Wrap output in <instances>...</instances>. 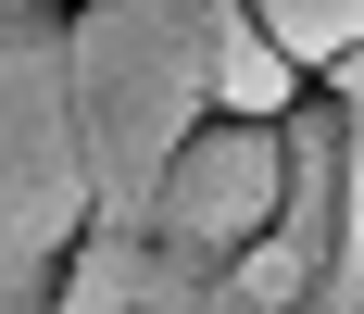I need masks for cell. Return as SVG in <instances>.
<instances>
[{"mask_svg": "<svg viewBox=\"0 0 364 314\" xmlns=\"http://www.w3.org/2000/svg\"><path fill=\"white\" fill-rule=\"evenodd\" d=\"M50 314H277V302H252L239 264H188V251H164L151 226H88V239L63 251Z\"/></svg>", "mask_w": 364, "mask_h": 314, "instance_id": "3", "label": "cell"}, {"mask_svg": "<svg viewBox=\"0 0 364 314\" xmlns=\"http://www.w3.org/2000/svg\"><path fill=\"white\" fill-rule=\"evenodd\" d=\"M277 214H289V126H252V113H201L188 151L164 164L151 189V239L188 251V264H239L252 239H277Z\"/></svg>", "mask_w": 364, "mask_h": 314, "instance_id": "2", "label": "cell"}, {"mask_svg": "<svg viewBox=\"0 0 364 314\" xmlns=\"http://www.w3.org/2000/svg\"><path fill=\"white\" fill-rule=\"evenodd\" d=\"M26 13H38V0H0V38H13V26H26Z\"/></svg>", "mask_w": 364, "mask_h": 314, "instance_id": "7", "label": "cell"}, {"mask_svg": "<svg viewBox=\"0 0 364 314\" xmlns=\"http://www.w3.org/2000/svg\"><path fill=\"white\" fill-rule=\"evenodd\" d=\"M50 289H63V264L50 277H0V314H50Z\"/></svg>", "mask_w": 364, "mask_h": 314, "instance_id": "6", "label": "cell"}, {"mask_svg": "<svg viewBox=\"0 0 364 314\" xmlns=\"http://www.w3.org/2000/svg\"><path fill=\"white\" fill-rule=\"evenodd\" d=\"M314 101V75L277 51V26H264L252 0H214V113H252V126H289V113Z\"/></svg>", "mask_w": 364, "mask_h": 314, "instance_id": "4", "label": "cell"}, {"mask_svg": "<svg viewBox=\"0 0 364 314\" xmlns=\"http://www.w3.org/2000/svg\"><path fill=\"white\" fill-rule=\"evenodd\" d=\"M264 26H277V51H289L301 75H327L339 51H364V0H252Z\"/></svg>", "mask_w": 364, "mask_h": 314, "instance_id": "5", "label": "cell"}, {"mask_svg": "<svg viewBox=\"0 0 364 314\" xmlns=\"http://www.w3.org/2000/svg\"><path fill=\"white\" fill-rule=\"evenodd\" d=\"M63 88H75V151H88V214L139 226L188 126L214 113V0H75Z\"/></svg>", "mask_w": 364, "mask_h": 314, "instance_id": "1", "label": "cell"}, {"mask_svg": "<svg viewBox=\"0 0 364 314\" xmlns=\"http://www.w3.org/2000/svg\"><path fill=\"white\" fill-rule=\"evenodd\" d=\"M63 13H75V0H63Z\"/></svg>", "mask_w": 364, "mask_h": 314, "instance_id": "8", "label": "cell"}]
</instances>
